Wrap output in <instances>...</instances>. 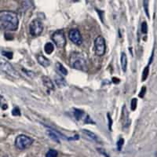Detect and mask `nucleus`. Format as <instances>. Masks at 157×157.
I'll list each match as a JSON object with an SVG mask.
<instances>
[{
    "instance_id": "c85d7f7f",
    "label": "nucleus",
    "mask_w": 157,
    "mask_h": 157,
    "mask_svg": "<svg viewBox=\"0 0 157 157\" xmlns=\"http://www.w3.org/2000/svg\"><path fill=\"white\" fill-rule=\"evenodd\" d=\"M22 71H24V72H26V74H27V75H29L30 77H33L34 76V73L32 72H30V71H27V70H25V69H22Z\"/></svg>"
},
{
    "instance_id": "cd10ccee",
    "label": "nucleus",
    "mask_w": 157,
    "mask_h": 157,
    "mask_svg": "<svg viewBox=\"0 0 157 157\" xmlns=\"http://www.w3.org/2000/svg\"><path fill=\"white\" fill-rule=\"evenodd\" d=\"M145 92H146V87L145 86H143L142 88H141V92L140 94H139V97H144V96H145Z\"/></svg>"
},
{
    "instance_id": "4468645a",
    "label": "nucleus",
    "mask_w": 157,
    "mask_h": 157,
    "mask_svg": "<svg viewBox=\"0 0 157 157\" xmlns=\"http://www.w3.org/2000/svg\"><path fill=\"white\" fill-rule=\"evenodd\" d=\"M123 125L125 127L130 125V120H129V116H128V112L126 110V106H123Z\"/></svg>"
},
{
    "instance_id": "9d476101",
    "label": "nucleus",
    "mask_w": 157,
    "mask_h": 157,
    "mask_svg": "<svg viewBox=\"0 0 157 157\" xmlns=\"http://www.w3.org/2000/svg\"><path fill=\"white\" fill-rule=\"evenodd\" d=\"M82 133L84 134V136L90 141H96L97 142L98 141V137H97L95 133H93L91 131L87 130H82Z\"/></svg>"
},
{
    "instance_id": "7c9ffc66",
    "label": "nucleus",
    "mask_w": 157,
    "mask_h": 157,
    "mask_svg": "<svg viewBox=\"0 0 157 157\" xmlns=\"http://www.w3.org/2000/svg\"><path fill=\"white\" fill-rule=\"evenodd\" d=\"M113 82H114L115 84H117V83H119V82H120V79H119V78H115V77H114V78H113Z\"/></svg>"
},
{
    "instance_id": "dca6fc26",
    "label": "nucleus",
    "mask_w": 157,
    "mask_h": 157,
    "mask_svg": "<svg viewBox=\"0 0 157 157\" xmlns=\"http://www.w3.org/2000/svg\"><path fill=\"white\" fill-rule=\"evenodd\" d=\"M56 67H57V69H58L59 73H61L63 75H68V70L64 67V65H62V64L58 62V63H56Z\"/></svg>"
},
{
    "instance_id": "20e7f679",
    "label": "nucleus",
    "mask_w": 157,
    "mask_h": 157,
    "mask_svg": "<svg viewBox=\"0 0 157 157\" xmlns=\"http://www.w3.org/2000/svg\"><path fill=\"white\" fill-rule=\"evenodd\" d=\"M43 31V23L38 19H35L29 24V32L32 36H39Z\"/></svg>"
},
{
    "instance_id": "a878e982",
    "label": "nucleus",
    "mask_w": 157,
    "mask_h": 157,
    "mask_svg": "<svg viewBox=\"0 0 157 157\" xmlns=\"http://www.w3.org/2000/svg\"><path fill=\"white\" fill-rule=\"evenodd\" d=\"M2 54H3L5 57H7L8 59H12V58H13V53H12V52L3 51Z\"/></svg>"
},
{
    "instance_id": "393cba45",
    "label": "nucleus",
    "mask_w": 157,
    "mask_h": 157,
    "mask_svg": "<svg viewBox=\"0 0 157 157\" xmlns=\"http://www.w3.org/2000/svg\"><path fill=\"white\" fill-rule=\"evenodd\" d=\"M123 144H124V140H123V138H120V140L117 141V148H118V150L121 151Z\"/></svg>"
},
{
    "instance_id": "f257e3e1",
    "label": "nucleus",
    "mask_w": 157,
    "mask_h": 157,
    "mask_svg": "<svg viewBox=\"0 0 157 157\" xmlns=\"http://www.w3.org/2000/svg\"><path fill=\"white\" fill-rule=\"evenodd\" d=\"M19 20L17 14L10 10L0 11V27L3 30L14 31L17 30Z\"/></svg>"
},
{
    "instance_id": "c756f323",
    "label": "nucleus",
    "mask_w": 157,
    "mask_h": 157,
    "mask_svg": "<svg viewBox=\"0 0 157 157\" xmlns=\"http://www.w3.org/2000/svg\"><path fill=\"white\" fill-rule=\"evenodd\" d=\"M85 123H94V122H93L92 120H90V117L88 116H86V117Z\"/></svg>"
},
{
    "instance_id": "412c9836",
    "label": "nucleus",
    "mask_w": 157,
    "mask_h": 157,
    "mask_svg": "<svg viewBox=\"0 0 157 157\" xmlns=\"http://www.w3.org/2000/svg\"><path fill=\"white\" fill-rule=\"evenodd\" d=\"M58 156V152L54 149H50L46 153V157H57Z\"/></svg>"
},
{
    "instance_id": "9b49d317",
    "label": "nucleus",
    "mask_w": 157,
    "mask_h": 157,
    "mask_svg": "<svg viewBox=\"0 0 157 157\" xmlns=\"http://www.w3.org/2000/svg\"><path fill=\"white\" fill-rule=\"evenodd\" d=\"M49 129H50V130H47V134L49 135V137H50L53 141H57V142L59 143V141H60L59 139H60V137L61 136H60L59 133H58L57 131L54 130V129H51V128H50V127H49Z\"/></svg>"
},
{
    "instance_id": "ddd939ff",
    "label": "nucleus",
    "mask_w": 157,
    "mask_h": 157,
    "mask_svg": "<svg viewBox=\"0 0 157 157\" xmlns=\"http://www.w3.org/2000/svg\"><path fill=\"white\" fill-rule=\"evenodd\" d=\"M54 81L56 82V84L58 86V87H60V88H61V87H64L66 86V81H65V79L62 76H61L60 75H57L54 76Z\"/></svg>"
},
{
    "instance_id": "f03ea898",
    "label": "nucleus",
    "mask_w": 157,
    "mask_h": 157,
    "mask_svg": "<svg viewBox=\"0 0 157 157\" xmlns=\"http://www.w3.org/2000/svg\"><path fill=\"white\" fill-rule=\"evenodd\" d=\"M70 65L72 66V68L78 70L85 71L86 69V62L85 58L80 54H75V53L72 54L70 57Z\"/></svg>"
},
{
    "instance_id": "f3484780",
    "label": "nucleus",
    "mask_w": 157,
    "mask_h": 157,
    "mask_svg": "<svg viewBox=\"0 0 157 157\" xmlns=\"http://www.w3.org/2000/svg\"><path fill=\"white\" fill-rule=\"evenodd\" d=\"M44 50L45 52L47 54H51L53 51H54V45L52 44L51 43H46V45H45Z\"/></svg>"
},
{
    "instance_id": "473e14b6",
    "label": "nucleus",
    "mask_w": 157,
    "mask_h": 157,
    "mask_svg": "<svg viewBox=\"0 0 157 157\" xmlns=\"http://www.w3.org/2000/svg\"><path fill=\"white\" fill-rule=\"evenodd\" d=\"M73 1H74V2H78V0H73Z\"/></svg>"
},
{
    "instance_id": "423d86ee",
    "label": "nucleus",
    "mask_w": 157,
    "mask_h": 157,
    "mask_svg": "<svg viewBox=\"0 0 157 157\" xmlns=\"http://www.w3.org/2000/svg\"><path fill=\"white\" fill-rule=\"evenodd\" d=\"M52 39L54 42L56 46L59 49L64 48L66 45V39H65L64 31L62 30L55 31L52 35Z\"/></svg>"
},
{
    "instance_id": "f8f14e48",
    "label": "nucleus",
    "mask_w": 157,
    "mask_h": 157,
    "mask_svg": "<svg viewBox=\"0 0 157 157\" xmlns=\"http://www.w3.org/2000/svg\"><path fill=\"white\" fill-rule=\"evenodd\" d=\"M42 80H43V85L50 90H54V85L52 82V80L50 78H49L48 76H46V75H43L42 77Z\"/></svg>"
},
{
    "instance_id": "72a5a7b5",
    "label": "nucleus",
    "mask_w": 157,
    "mask_h": 157,
    "mask_svg": "<svg viewBox=\"0 0 157 157\" xmlns=\"http://www.w3.org/2000/svg\"><path fill=\"white\" fill-rule=\"evenodd\" d=\"M4 157H11V156H4Z\"/></svg>"
},
{
    "instance_id": "39448f33",
    "label": "nucleus",
    "mask_w": 157,
    "mask_h": 157,
    "mask_svg": "<svg viewBox=\"0 0 157 157\" xmlns=\"http://www.w3.org/2000/svg\"><path fill=\"white\" fill-rule=\"evenodd\" d=\"M94 48H95L96 54L97 56L101 57L105 54V40L103 36L99 35V36L96 38L95 41H94Z\"/></svg>"
},
{
    "instance_id": "5701e85b",
    "label": "nucleus",
    "mask_w": 157,
    "mask_h": 157,
    "mask_svg": "<svg viewBox=\"0 0 157 157\" xmlns=\"http://www.w3.org/2000/svg\"><path fill=\"white\" fill-rule=\"evenodd\" d=\"M12 114L14 116H21V111L19 109V108L18 107H15L14 109H13V111H12Z\"/></svg>"
},
{
    "instance_id": "4be33fe9",
    "label": "nucleus",
    "mask_w": 157,
    "mask_h": 157,
    "mask_svg": "<svg viewBox=\"0 0 157 157\" xmlns=\"http://www.w3.org/2000/svg\"><path fill=\"white\" fill-rule=\"evenodd\" d=\"M141 32L144 34H147L148 32V24L145 21L142 22L141 24Z\"/></svg>"
},
{
    "instance_id": "b1692460",
    "label": "nucleus",
    "mask_w": 157,
    "mask_h": 157,
    "mask_svg": "<svg viewBox=\"0 0 157 157\" xmlns=\"http://www.w3.org/2000/svg\"><path fill=\"white\" fill-rule=\"evenodd\" d=\"M137 98H133V99L131 100V110L132 111H134V110L136 109L137 108Z\"/></svg>"
},
{
    "instance_id": "0eeeda50",
    "label": "nucleus",
    "mask_w": 157,
    "mask_h": 157,
    "mask_svg": "<svg viewBox=\"0 0 157 157\" xmlns=\"http://www.w3.org/2000/svg\"><path fill=\"white\" fill-rule=\"evenodd\" d=\"M0 68L4 72H6L8 75H11L13 77H19V75L17 72V71L14 69V68L10 65V63L7 61V60L1 58L0 59Z\"/></svg>"
},
{
    "instance_id": "bb28decb",
    "label": "nucleus",
    "mask_w": 157,
    "mask_h": 157,
    "mask_svg": "<svg viewBox=\"0 0 157 157\" xmlns=\"http://www.w3.org/2000/svg\"><path fill=\"white\" fill-rule=\"evenodd\" d=\"M108 120H109V130H112V126H113V120L112 118L110 117V115L108 113Z\"/></svg>"
},
{
    "instance_id": "a211bd4d",
    "label": "nucleus",
    "mask_w": 157,
    "mask_h": 157,
    "mask_svg": "<svg viewBox=\"0 0 157 157\" xmlns=\"http://www.w3.org/2000/svg\"><path fill=\"white\" fill-rule=\"evenodd\" d=\"M148 3H149V1L148 0H143V7L144 10H145V14L148 17V18L150 17V15H149V10H148Z\"/></svg>"
},
{
    "instance_id": "7ed1b4c3",
    "label": "nucleus",
    "mask_w": 157,
    "mask_h": 157,
    "mask_svg": "<svg viewBox=\"0 0 157 157\" xmlns=\"http://www.w3.org/2000/svg\"><path fill=\"white\" fill-rule=\"evenodd\" d=\"M32 143H33V139L24 134H21L17 136L15 140V145L20 150L26 149L29 146H31Z\"/></svg>"
},
{
    "instance_id": "aec40b11",
    "label": "nucleus",
    "mask_w": 157,
    "mask_h": 157,
    "mask_svg": "<svg viewBox=\"0 0 157 157\" xmlns=\"http://www.w3.org/2000/svg\"><path fill=\"white\" fill-rule=\"evenodd\" d=\"M83 115H84V113L82 112V110L74 109V116H75V119H76L77 120H80Z\"/></svg>"
},
{
    "instance_id": "2eb2a0df",
    "label": "nucleus",
    "mask_w": 157,
    "mask_h": 157,
    "mask_svg": "<svg viewBox=\"0 0 157 157\" xmlns=\"http://www.w3.org/2000/svg\"><path fill=\"white\" fill-rule=\"evenodd\" d=\"M120 61H121L122 70H123V72H125L126 71V68H127V57H126V55L125 53H122Z\"/></svg>"
},
{
    "instance_id": "2f4dec72",
    "label": "nucleus",
    "mask_w": 157,
    "mask_h": 157,
    "mask_svg": "<svg viewBox=\"0 0 157 157\" xmlns=\"http://www.w3.org/2000/svg\"><path fill=\"white\" fill-rule=\"evenodd\" d=\"M97 150H99L100 152H101V153H102L103 155H104V156H105L106 157H109V156H108V154L106 153L105 152H102V149H101V148H98Z\"/></svg>"
},
{
    "instance_id": "6ab92c4d",
    "label": "nucleus",
    "mask_w": 157,
    "mask_h": 157,
    "mask_svg": "<svg viewBox=\"0 0 157 157\" xmlns=\"http://www.w3.org/2000/svg\"><path fill=\"white\" fill-rule=\"evenodd\" d=\"M148 73H149V66L148 65L146 66L145 69H144L143 73H142V77H141V81H145L148 76Z\"/></svg>"
},
{
    "instance_id": "6e6552de",
    "label": "nucleus",
    "mask_w": 157,
    "mask_h": 157,
    "mask_svg": "<svg viewBox=\"0 0 157 157\" xmlns=\"http://www.w3.org/2000/svg\"><path fill=\"white\" fill-rule=\"evenodd\" d=\"M68 38L71 41L77 46H79L82 43V37L80 31L77 28L71 29L68 32Z\"/></svg>"
},
{
    "instance_id": "1a4fd4ad",
    "label": "nucleus",
    "mask_w": 157,
    "mask_h": 157,
    "mask_svg": "<svg viewBox=\"0 0 157 157\" xmlns=\"http://www.w3.org/2000/svg\"><path fill=\"white\" fill-rule=\"evenodd\" d=\"M36 59H37L39 64L41 65L42 66H43L44 68H47L48 66L50 65V61L46 58L45 56H43V55L38 54L36 56Z\"/></svg>"
}]
</instances>
